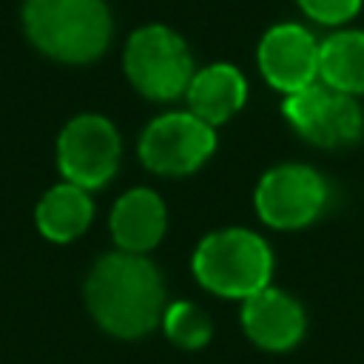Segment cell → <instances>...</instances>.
I'll use <instances>...</instances> for the list:
<instances>
[{
    "instance_id": "9",
    "label": "cell",
    "mask_w": 364,
    "mask_h": 364,
    "mask_svg": "<svg viewBox=\"0 0 364 364\" xmlns=\"http://www.w3.org/2000/svg\"><path fill=\"white\" fill-rule=\"evenodd\" d=\"M256 63L270 88L296 94L318 80V40L299 23L270 26L259 40Z\"/></svg>"
},
{
    "instance_id": "15",
    "label": "cell",
    "mask_w": 364,
    "mask_h": 364,
    "mask_svg": "<svg viewBox=\"0 0 364 364\" xmlns=\"http://www.w3.org/2000/svg\"><path fill=\"white\" fill-rule=\"evenodd\" d=\"M162 330L176 347L199 350L210 341L213 324H210L208 313L202 307H196L193 301H173L162 313Z\"/></svg>"
},
{
    "instance_id": "4",
    "label": "cell",
    "mask_w": 364,
    "mask_h": 364,
    "mask_svg": "<svg viewBox=\"0 0 364 364\" xmlns=\"http://www.w3.org/2000/svg\"><path fill=\"white\" fill-rule=\"evenodd\" d=\"M122 68L128 82L154 102L185 97L191 77L196 74L188 43L182 40V34L162 23L142 26L128 37Z\"/></svg>"
},
{
    "instance_id": "6",
    "label": "cell",
    "mask_w": 364,
    "mask_h": 364,
    "mask_svg": "<svg viewBox=\"0 0 364 364\" xmlns=\"http://www.w3.org/2000/svg\"><path fill=\"white\" fill-rule=\"evenodd\" d=\"M282 114L301 139L318 148H344L358 142L364 134V111L358 100L321 80L287 94Z\"/></svg>"
},
{
    "instance_id": "1",
    "label": "cell",
    "mask_w": 364,
    "mask_h": 364,
    "mask_svg": "<svg viewBox=\"0 0 364 364\" xmlns=\"http://www.w3.org/2000/svg\"><path fill=\"white\" fill-rule=\"evenodd\" d=\"M85 304L94 321L117 338H142L162 324L165 284L148 256L114 250L97 259L85 279Z\"/></svg>"
},
{
    "instance_id": "11",
    "label": "cell",
    "mask_w": 364,
    "mask_h": 364,
    "mask_svg": "<svg viewBox=\"0 0 364 364\" xmlns=\"http://www.w3.org/2000/svg\"><path fill=\"white\" fill-rule=\"evenodd\" d=\"M108 228L117 242V250L145 256L165 236L168 228L165 202L151 188H131L114 202Z\"/></svg>"
},
{
    "instance_id": "13",
    "label": "cell",
    "mask_w": 364,
    "mask_h": 364,
    "mask_svg": "<svg viewBox=\"0 0 364 364\" xmlns=\"http://www.w3.org/2000/svg\"><path fill=\"white\" fill-rule=\"evenodd\" d=\"M91 219H94L91 193L65 179L60 185L48 188L40 196L37 210H34L37 230L48 242H57V245H65V242H74L77 236H82L88 230Z\"/></svg>"
},
{
    "instance_id": "16",
    "label": "cell",
    "mask_w": 364,
    "mask_h": 364,
    "mask_svg": "<svg viewBox=\"0 0 364 364\" xmlns=\"http://www.w3.org/2000/svg\"><path fill=\"white\" fill-rule=\"evenodd\" d=\"M296 3L318 26H344L361 11L364 0H296Z\"/></svg>"
},
{
    "instance_id": "12",
    "label": "cell",
    "mask_w": 364,
    "mask_h": 364,
    "mask_svg": "<svg viewBox=\"0 0 364 364\" xmlns=\"http://www.w3.org/2000/svg\"><path fill=\"white\" fill-rule=\"evenodd\" d=\"M188 111L208 125H225L247 102V80L230 63H210L191 77L185 91Z\"/></svg>"
},
{
    "instance_id": "5",
    "label": "cell",
    "mask_w": 364,
    "mask_h": 364,
    "mask_svg": "<svg viewBox=\"0 0 364 364\" xmlns=\"http://www.w3.org/2000/svg\"><path fill=\"white\" fill-rule=\"evenodd\" d=\"M139 159L159 176H188L216 151V128L191 111H165L139 134Z\"/></svg>"
},
{
    "instance_id": "3",
    "label": "cell",
    "mask_w": 364,
    "mask_h": 364,
    "mask_svg": "<svg viewBox=\"0 0 364 364\" xmlns=\"http://www.w3.org/2000/svg\"><path fill=\"white\" fill-rule=\"evenodd\" d=\"M191 270L205 290L222 299L245 301L270 284L273 250L247 228H222L196 245Z\"/></svg>"
},
{
    "instance_id": "14",
    "label": "cell",
    "mask_w": 364,
    "mask_h": 364,
    "mask_svg": "<svg viewBox=\"0 0 364 364\" xmlns=\"http://www.w3.org/2000/svg\"><path fill=\"white\" fill-rule=\"evenodd\" d=\"M318 80L350 97L364 94V31L338 28L318 40Z\"/></svg>"
},
{
    "instance_id": "10",
    "label": "cell",
    "mask_w": 364,
    "mask_h": 364,
    "mask_svg": "<svg viewBox=\"0 0 364 364\" xmlns=\"http://www.w3.org/2000/svg\"><path fill=\"white\" fill-rule=\"evenodd\" d=\"M239 318H242L245 336L267 353H284L296 347L307 330V316L301 304L290 293L273 284L247 296L242 301Z\"/></svg>"
},
{
    "instance_id": "8",
    "label": "cell",
    "mask_w": 364,
    "mask_h": 364,
    "mask_svg": "<svg viewBox=\"0 0 364 364\" xmlns=\"http://www.w3.org/2000/svg\"><path fill=\"white\" fill-rule=\"evenodd\" d=\"M330 199V188L318 171L301 162H284L262 173L253 205L264 225L276 230H299L316 222Z\"/></svg>"
},
{
    "instance_id": "7",
    "label": "cell",
    "mask_w": 364,
    "mask_h": 364,
    "mask_svg": "<svg viewBox=\"0 0 364 364\" xmlns=\"http://www.w3.org/2000/svg\"><path fill=\"white\" fill-rule=\"evenodd\" d=\"M119 156V134L102 114H80L68 119L57 136V168L63 179L88 193L114 179Z\"/></svg>"
},
{
    "instance_id": "2",
    "label": "cell",
    "mask_w": 364,
    "mask_h": 364,
    "mask_svg": "<svg viewBox=\"0 0 364 364\" xmlns=\"http://www.w3.org/2000/svg\"><path fill=\"white\" fill-rule=\"evenodd\" d=\"M23 28L46 57L85 65L105 54L114 23L105 0H26Z\"/></svg>"
}]
</instances>
